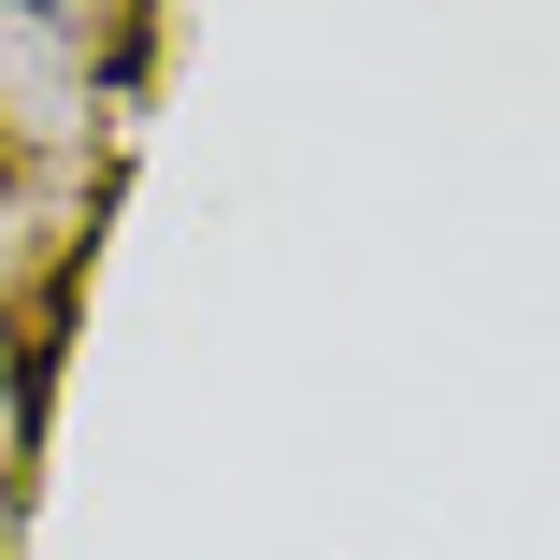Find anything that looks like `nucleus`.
Masks as SVG:
<instances>
[{
    "label": "nucleus",
    "mask_w": 560,
    "mask_h": 560,
    "mask_svg": "<svg viewBox=\"0 0 560 560\" xmlns=\"http://www.w3.org/2000/svg\"><path fill=\"white\" fill-rule=\"evenodd\" d=\"M15 15H72V0H15Z\"/></svg>",
    "instance_id": "f257e3e1"
}]
</instances>
